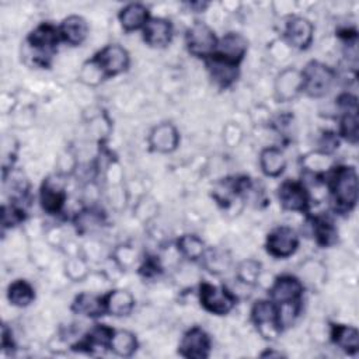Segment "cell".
<instances>
[{
  "instance_id": "6da1fadb",
  "label": "cell",
  "mask_w": 359,
  "mask_h": 359,
  "mask_svg": "<svg viewBox=\"0 0 359 359\" xmlns=\"http://www.w3.org/2000/svg\"><path fill=\"white\" fill-rule=\"evenodd\" d=\"M334 210L338 213L351 212L358 202V172L352 165H337L327 181Z\"/></svg>"
},
{
  "instance_id": "7a4b0ae2",
  "label": "cell",
  "mask_w": 359,
  "mask_h": 359,
  "mask_svg": "<svg viewBox=\"0 0 359 359\" xmlns=\"http://www.w3.org/2000/svg\"><path fill=\"white\" fill-rule=\"evenodd\" d=\"M302 79L303 91L309 97L320 98L331 90L335 81V72L318 60H311L302 70Z\"/></svg>"
},
{
  "instance_id": "3957f363",
  "label": "cell",
  "mask_w": 359,
  "mask_h": 359,
  "mask_svg": "<svg viewBox=\"0 0 359 359\" xmlns=\"http://www.w3.org/2000/svg\"><path fill=\"white\" fill-rule=\"evenodd\" d=\"M59 39V27H55L50 22H43L38 25L27 38L28 48L35 52V62L39 65H46V59H49L56 50Z\"/></svg>"
},
{
  "instance_id": "277c9868",
  "label": "cell",
  "mask_w": 359,
  "mask_h": 359,
  "mask_svg": "<svg viewBox=\"0 0 359 359\" xmlns=\"http://www.w3.org/2000/svg\"><path fill=\"white\" fill-rule=\"evenodd\" d=\"M217 42L219 39L215 31L208 24L201 21L194 22L185 34L188 52L196 57H202L203 60L215 53Z\"/></svg>"
},
{
  "instance_id": "5b68a950",
  "label": "cell",
  "mask_w": 359,
  "mask_h": 359,
  "mask_svg": "<svg viewBox=\"0 0 359 359\" xmlns=\"http://www.w3.org/2000/svg\"><path fill=\"white\" fill-rule=\"evenodd\" d=\"M91 62L101 72L104 79H109L121 74L129 66V55L125 48L118 43H111L98 50Z\"/></svg>"
},
{
  "instance_id": "8992f818",
  "label": "cell",
  "mask_w": 359,
  "mask_h": 359,
  "mask_svg": "<svg viewBox=\"0 0 359 359\" xmlns=\"http://www.w3.org/2000/svg\"><path fill=\"white\" fill-rule=\"evenodd\" d=\"M199 302L206 311L216 316H224L233 310L236 296L224 286L202 282L199 286Z\"/></svg>"
},
{
  "instance_id": "52a82bcc",
  "label": "cell",
  "mask_w": 359,
  "mask_h": 359,
  "mask_svg": "<svg viewBox=\"0 0 359 359\" xmlns=\"http://www.w3.org/2000/svg\"><path fill=\"white\" fill-rule=\"evenodd\" d=\"M251 321L265 339L273 341L282 332L278 325L276 304L272 300H257L251 309Z\"/></svg>"
},
{
  "instance_id": "ba28073f",
  "label": "cell",
  "mask_w": 359,
  "mask_h": 359,
  "mask_svg": "<svg viewBox=\"0 0 359 359\" xmlns=\"http://www.w3.org/2000/svg\"><path fill=\"white\" fill-rule=\"evenodd\" d=\"M266 251L273 258H287L293 255L299 247V236L289 226L275 227L266 237Z\"/></svg>"
},
{
  "instance_id": "9c48e42d",
  "label": "cell",
  "mask_w": 359,
  "mask_h": 359,
  "mask_svg": "<svg viewBox=\"0 0 359 359\" xmlns=\"http://www.w3.org/2000/svg\"><path fill=\"white\" fill-rule=\"evenodd\" d=\"M278 199L280 206L289 212H306L309 208V189L303 182L287 180L283 181L278 189Z\"/></svg>"
},
{
  "instance_id": "30bf717a",
  "label": "cell",
  "mask_w": 359,
  "mask_h": 359,
  "mask_svg": "<svg viewBox=\"0 0 359 359\" xmlns=\"http://www.w3.org/2000/svg\"><path fill=\"white\" fill-rule=\"evenodd\" d=\"M178 353L188 359H205L210 353V338L201 327H192L188 330L178 346Z\"/></svg>"
},
{
  "instance_id": "8fae6325",
  "label": "cell",
  "mask_w": 359,
  "mask_h": 359,
  "mask_svg": "<svg viewBox=\"0 0 359 359\" xmlns=\"http://www.w3.org/2000/svg\"><path fill=\"white\" fill-rule=\"evenodd\" d=\"M313 24L299 15L289 17V20L285 24V41L287 45L296 49H306L313 41Z\"/></svg>"
},
{
  "instance_id": "7c38bea8",
  "label": "cell",
  "mask_w": 359,
  "mask_h": 359,
  "mask_svg": "<svg viewBox=\"0 0 359 359\" xmlns=\"http://www.w3.org/2000/svg\"><path fill=\"white\" fill-rule=\"evenodd\" d=\"M206 69L210 74V79L219 86V87H229L231 86L238 76V65L233 63L224 57H222L217 53L210 55L205 59Z\"/></svg>"
},
{
  "instance_id": "4fadbf2b",
  "label": "cell",
  "mask_w": 359,
  "mask_h": 359,
  "mask_svg": "<svg viewBox=\"0 0 359 359\" xmlns=\"http://www.w3.org/2000/svg\"><path fill=\"white\" fill-rule=\"evenodd\" d=\"M300 93H303V79L302 72L293 67L283 69L275 80V97L280 102H287L294 100Z\"/></svg>"
},
{
  "instance_id": "5bb4252c",
  "label": "cell",
  "mask_w": 359,
  "mask_h": 359,
  "mask_svg": "<svg viewBox=\"0 0 359 359\" xmlns=\"http://www.w3.org/2000/svg\"><path fill=\"white\" fill-rule=\"evenodd\" d=\"M303 282L293 275H282L275 279L269 289L271 300L275 304L302 300Z\"/></svg>"
},
{
  "instance_id": "9a60e30c",
  "label": "cell",
  "mask_w": 359,
  "mask_h": 359,
  "mask_svg": "<svg viewBox=\"0 0 359 359\" xmlns=\"http://www.w3.org/2000/svg\"><path fill=\"white\" fill-rule=\"evenodd\" d=\"M147 142L153 151L171 153L180 143V135L172 123L163 122L150 130Z\"/></svg>"
},
{
  "instance_id": "2e32d148",
  "label": "cell",
  "mask_w": 359,
  "mask_h": 359,
  "mask_svg": "<svg viewBox=\"0 0 359 359\" xmlns=\"http://www.w3.org/2000/svg\"><path fill=\"white\" fill-rule=\"evenodd\" d=\"M67 194L60 180H45L39 191V202L45 212L49 215L59 213L66 202Z\"/></svg>"
},
{
  "instance_id": "e0dca14e",
  "label": "cell",
  "mask_w": 359,
  "mask_h": 359,
  "mask_svg": "<svg viewBox=\"0 0 359 359\" xmlns=\"http://www.w3.org/2000/svg\"><path fill=\"white\" fill-rule=\"evenodd\" d=\"M172 25L168 20L154 17L143 27V39L151 48H164L171 42Z\"/></svg>"
},
{
  "instance_id": "ac0fdd59",
  "label": "cell",
  "mask_w": 359,
  "mask_h": 359,
  "mask_svg": "<svg viewBox=\"0 0 359 359\" xmlns=\"http://www.w3.org/2000/svg\"><path fill=\"white\" fill-rule=\"evenodd\" d=\"M247 49H248V42L241 34L229 32L222 39H219L215 53L238 65L244 57Z\"/></svg>"
},
{
  "instance_id": "d6986e66",
  "label": "cell",
  "mask_w": 359,
  "mask_h": 359,
  "mask_svg": "<svg viewBox=\"0 0 359 359\" xmlns=\"http://www.w3.org/2000/svg\"><path fill=\"white\" fill-rule=\"evenodd\" d=\"M60 39L72 46L81 45L88 34V24L80 15H69L59 25Z\"/></svg>"
},
{
  "instance_id": "ffe728a7",
  "label": "cell",
  "mask_w": 359,
  "mask_h": 359,
  "mask_svg": "<svg viewBox=\"0 0 359 359\" xmlns=\"http://www.w3.org/2000/svg\"><path fill=\"white\" fill-rule=\"evenodd\" d=\"M114 334V328L105 325V324H95L86 335L84 338L74 344V349H86L88 352H93L95 349H109L111 337Z\"/></svg>"
},
{
  "instance_id": "44dd1931",
  "label": "cell",
  "mask_w": 359,
  "mask_h": 359,
  "mask_svg": "<svg viewBox=\"0 0 359 359\" xmlns=\"http://www.w3.org/2000/svg\"><path fill=\"white\" fill-rule=\"evenodd\" d=\"M105 311L115 317L129 316L135 307V299L130 292L123 289H115L104 296Z\"/></svg>"
},
{
  "instance_id": "7402d4cb",
  "label": "cell",
  "mask_w": 359,
  "mask_h": 359,
  "mask_svg": "<svg viewBox=\"0 0 359 359\" xmlns=\"http://www.w3.org/2000/svg\"><path fill=\"white\" fill-rule=\"evenodd\" d=\"M118 18H119V22H121L122 28L128 32L136 31V29H140V28L143 29V27L150 20L147 7L140 4V3H130V4L125 6L119 11Z\"/></svg>"
},
{
  "instance_id": "603a6c76",
  "label": "cell",
  "mask_w": 359,
  "mask_h": 359,
  "mask_svg": "<svg viewBox=\"0 0 359 359\" xmlns=\"http://www.w3.org/2000/svg\"><path fill=\"white\" fill-rule=\"evenodd\" d=\"M331 341L344 352L353 355L359 351V334L355 327L345 324H332L330 331Z\"/></svg>"
},
{
  "instance_id": "cb8c5ba5",
  "label": "cell",
  "mask_w": 359,
  "mask_h": 359,
  "mask_svg": "<svg viewBox=\"0 0 359 359\" xmlns=\"http://www.w3.org/2000/svg\"><path fill=\"white\" fill-rule=\"evenodd\" d=\"M259 167L266 177H279L286 168V157L279 147H265L259 153Z\"/></svg>"
},
{
  "instance_id": "d4e9b609",
  "label": "cell",
  "mask_w": 359,
  "mask_h": 359,
  "mask_svg": "<svg viewBox=\"0 0 359 359\" xmlns=\"http://www.w3.org/2000/svg\"><path fill=\"white\" fill-rule=\"evenodd\" d=\"M72 310L77 314L86 316V317H100L105 314V303L104 296H97L93 293H80L72 306Z\"/></svg>"
},
{
  "instance_id": "484cf974",
  "label": "cell",
  "mask_w": 359,
  "mask_h": 359,
  "mask_svg": "<svg viewBox=\"0 0 359 359\" xmlns=\"http://www.w3.org/2000/svg\"><path fill=\"white\" fill-rule=\"evenodd\" d=\"M311 231L317 244L323 247H330L338 240V230L327 216H314L311 219Z\"/></svg>"
},
{
  "instance_id": "4316f807",
  "label": "cell",
  "mask_w": 359,
  "mask_h": 359,
  "mask_svg": "<svg viewBox=\"0 0 359 359\" xmlns=\"http://www.w3.org/2000/svg\"><path fill=\"white\" fill-rule=\"evenodd\" d=\"M137 349V339L133 332L128 330H114L109 342V351L116 356L129 358Z\"/></svg>"
},
{
  "instance_id": "83f0119b",
  "label": "cell",
  "mask_w": 359,
  "mask_h": 359,
  "mask_svg": "<svg viewBox=\"0 0 359 359\" xmlns=\"http://www.w3.org/2000/svg\"><path fill=\"white\" fill-rule=\"evenodd\" d=\"M7 299L15 307H27L35 299L34 287L24 279H17L7 289Z\"/></svg>"
},
{
  "instance_id": "f1b7e54d",
  "label": "cell",
  "mask_w": 359,
  "mask_h": 359,
  "mask_svg": "<svg viewBox=\"0 0 359 359\" xmlns=\"http://www.w3.org/2000/svg\"><path fill=\"white\" fill-rule=\"evenodd\" d=\"M201 259L203 266L215 275L226 272L231 264L230 254L222 248H206Z\"/></svg>"
},
{
  "instance_id": "f546056e",
  "label": "cell",
  "mask_w": 359,
  "mask_h": 359,
  "mask_svg": "<svg viewBox=\"0 0 359 359\" xmlns=\"http://www.w3.org/2000/svg\"><path fill=\"white\" fill-rule=\"evenodd\" d=\"M177 250L178 252L185 257L187 259L196 261L201 259L206 247L202 238H199L195 234H184L177 241Z\"/></svg>"
},
{
  "instance_id": "4dcf8cb0",
  "label": "cell",
  "mask_w": 359,
  "mask_h": 359,
  "mask_svg": "<svg viewBox=\"0 0 359 359\" xmlns=\"http://www.w3.org/2000/svg\"><path fill=\"white\" fill-rule=\"evenodd\" d=\"M341 136L352 144L358 143V109L342 111L339 122Z\"/></svg>"
},
{
  "instance_id": "1f68e13d",
  "label": "cell",
  "mask_w": 359,
  "mask_h": 359,
  "mask_svg": "<svg viewBox=\"0 0 359 359\" xmlns=\"http://www.w3.org/2000/svg\"><path fill=\"white\" fill-rule=\"evenodd\" d=\"M302 300L297 302H287L276 304V317H278V325L280 331L289 328L297 318L302 307Z\"/></svg>"
},
{
  "instance_id": "d6a6232c",
  "label": "cell",
  "mask_w": 359,
  "mask_h": 359,
  "mask_svg": "<svg viewBox=\"0 0 359 359\" xmlns=\"http://www.w3.org/2000/svg\"><path fill=\"white\" fill-rule=\"evenodd\" d=\"M259 273H261V264L255 259H244L238 264L236 269L237 279L247 286H254L259 279Z\"/></svg>"
},
{
  "instance_id": "836d02e7",
  "label": "cell",
  "mask_w": 359,
  "mask_h": 359,
  "mask_svg": "<svg viewBox=\"0 0 359 359\" xmlns=\"http://www.w3.org/2000/svg\"><path fill=\"white\" fill-rule=\"evenodd\" d=\"M102 223H104V215L100 209H95V208L83 209L76 216V226L79 227L80 231H91L95 227L102 226Z\"/></svg>"
},
{
  "instance_id": "e575fe53",
  "label": "cell",
  "mask_w": 359,
  "mask_h": 359,
  "mask_svg": "<svg viewBox=\"0 0 359 359\" xmlns=\"http://www.w3.org/2000/svg\"><path fill=\"white\" fill-rule=\"evenodd\" d=\"M65 269H66V275L72 280H76V282L81 280L88 273V265H87L86 259L81 258V257H72V258H69L66 261Z\"/></svg>"
},
{
  "instance_id": "d590c367",
  "label": "cell",
  "mask_w": 359,
  "mask_h": 359,
  "mask_svg": "<svg viewBox=\"0 0 359 359\" xmlns=\"http://www.w3.org/2000/svg\"><path fill=\"white\" fill-rule=\"evenodd\" d=\"M136 261V252L128 247V245H121L116 251H115V262L118 264V266H121L122 269L129 268L130 265H133Z\"/></svg>"
},
{
  "instance_id": "8d00e7d4",
  "label": "cell",
  "mask_w": 359,
  "mask_h": 359,
  "mask_svg": "<svg viewBox=\"0 0 359 359\" xmlns=\"http://www.w3.org/2000/svg\"><path fill=\"white\" fill-rule=\"evenodd\" d=\"M160 264H158V261L157 259H154V258H147L144 262H143V265L140 266V273H143V276H147V278H150V276H154V275H157L158 272H160Z\"/></svg>"
},
{
  "instance_id": "74e56055",
  "label": "cell",
  "mask_w": 359,
  "mask_h": 359,
  "mask_svg": "<svg viewBox=\"0 0 359 359\" xmlns=\"http://www.w3.org/2000/svg\"><path fill=\"white\" fill-rule=\"evenodd\" d=\"M261 356H283L280 352H273V351H266V352H262Z\"/></svg>"
}]
</instances>
